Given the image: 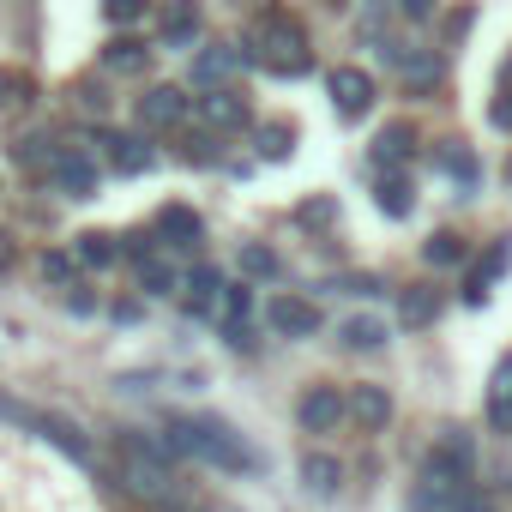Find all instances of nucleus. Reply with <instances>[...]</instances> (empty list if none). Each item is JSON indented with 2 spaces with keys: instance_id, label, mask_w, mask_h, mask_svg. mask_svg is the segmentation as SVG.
<instances>
[{
  "instance_id": "obj_27",
  "label": "nucleus",
  "mask_w": 512,
  "mask_h": 512,
  "mask_svg": "<svg viewBox=\"0 0 512 512\" xmlns=\"http://www.w3.org/2000/svg\"><path fill=\"white\" fill-rule=\"evenodd\" d=\"M302 488H308V494H338V458L308 452V458H302Z\"/></svg>"
},
{
  "instance_id": "obj_42",
  "label": "nucleus",
  "mask_w": 512,
  "mask_h": 512,
  "mask_svg": "<svg viewBox=\"0 0 512 512\" xmlns=\"http://www.w3.org/2000/svg\"><path fill=\"white\" fill-rule=\"evenodd\" d=\"M398 13H404V19H428V13H434V0H398Z\"/></svg>"
},
{
  "instance_id": "obj_41",
  "label": "nucleus",
  "mask_w": 512,
  "mask_h": 512,
  "mask_svg": "<svg viewBox=\"0 0 512 512\" xmlns=\"http://www.w3.org/2000/svg\"><path fill=\"white\" fill-rule=\"evenodd\" d=\"M67 308H73V314H91L97 302H91V290H79V284H67Z\"/></svg>"
},
{
  "instance_id": "obj_6",
  "label": "nucleus",
  "mask_w": 512,
  "mask_h": 512,
  "mask_svg": "<svg viewBox=\"0 0 512 512\" xmlns=\"http://www.w3.org/2000/svg\"><path fill=\"white\" fill-rule=\"evenodd\" d=\"M344 398H338V386H308L302 398H296V422L308 428V434H326V428H338L344 422Z\"/></svg>"
},
{
  "instance_id": "obj_38",
  "label": "nucleus",
  "mask_w": 512,
  "mask_h": 512,
  "mask_svg": "<svg viewBox=\"0 0 512 512\" xmlns=\"http://www.w3.org/2000/svg\"><path fill=\"white\" fill-rule=\"evenodd\" d=\"M139 7H145V0H103V13H109L115 25H127V19H139Z\"/></svg>"
},
{
  "instance_id": "obj_10",
  "label": "nucleus",
  "mask_w": 512,
  "mask_h": 512,
  "mask_svg": "<svg viewBox=\"0 0 512 512\" xmlns=\"http://www.w3.org/2000/svg\"><path fill=\"white\" fill-rule=\"evenodd\" d=\"M139 121L157 127V133H163V127H181V121H187V97H181L175 85H157V91L139 97Z\"/></svg>"
},
{
  "instance_id": "obj_18",
  "label": "nucleus",
  "mask_w": 512,
  "mask_h": 512,
  "mask_svg": "<svg viewBox=\"0 0 512 512\" xmlns=\"http://www.w3.org/2000/svg\"><path fill=\"white\" fill-rule=\"evenodd\" d=\"M157 31H163V43H169V49L193 43V37H199V0H169L163 19H157Z\"/></svg>"
},
{
  "instance_id": "obj_13",
  "label": "nucleus",
  "mask_w": 512,
  "mask_h": 512,
  "mask_svg": "<svg viewBox=\"0 0 512 512\" xmlns=\"http://www.w3.org/2000/svg\"><path fill=\"white\" fill-rule=\"evenodd\" d=\"M386 61L404 73L410 91H434V85H440V55H434V49H410V55H404V49H386Z\"/></svg>"
},
{
  "instance_id": "obj_32",
  "label": "nucleus",
  "mask_w": 512,
  "mask_h": 512,
  "mask_svg": "<svg viewBox=\"0 0 512 512\" xmlns=\"http://www.w3.org/2000/svg\"><path fill=\"white\" fill-rule=\"evenodd\" d=\"M115 253H121V247H115V235H103V229L79 235V260H85V266H109Z\"/></svg>"
},
{
  "instance_id": "obj_33",
  "label": "nucleus",
  "mask_w": 512,
  "mask_h": 512,
  "mask_svg": "<svg viewBox=\"0 0 512 512\" xmlns=\"http://www.w3.org/2000/svg\"><path fill=\"white\" fill-rule=\"evenodd\" d=\"M344 344L350 350H380L386 344V326L380 320H344Z\"/></svg>"
},
{
  "instance_id": "obj_29",
  "label": "nucleus",
  "mask_w": 512,
  "mask_h": 512,
  "mask_svg": "<svg viewBox=\"0 0 512 512\" xmlns=\"http://www.w3.org/2000/svg\"><path fill=\"white\" fill-rule=\"evenodd\" d=\"M151 61V49L139 43V37H115L109 49H103V67H121V73H139Z\"/></svg>"
},
{
  "instance_id": "obj_11",
  "label": "nucleus",
  "mask_w": 512,
  "mask_h": 512,
  "mask_svg": "<svg viewBox=\"0 0 512 512\" xmlns=\"http://www.w3.org/2000/svg\"><path fill=\"white\" fill-rule=\"evenodd\" d=\"M199 115H205L211 133H241V127H247V103H241L229 85H217L211 97H199Z\"/></svg>"
},
{
  "instance_id": "obj_37",
  "label": "nucleus",
  "mask_w": 512,
  "mask_h": 512,
  "mask_svg": "<svg viewBox=\"0 0 512 512\" xmlns=\"http://www.w3.org/2000/svg\"><path fill=\"white\" fill-rule=\"evenodd\" d=\"M488 121H494L500 133H512V85H500V103L488 109Z\"/></svg>"
},
{
  "instance_id": "obj_9",
  "label": "nucleus",
  "mask_w": 512,
  "mask_h": 512,
  "mask_svg": "<svg viewBox=\"0 0 512 512\" xmlns=\"http://www.w3.org/2000/svg\"><path fill=\"white\" fill-rule=\"evenodd\" d=\"M506 266H512V241H494V247L482 253V260L470 266V284H464V302H470V308H482V302H488V290H494V278H500Z\"/></svg>"
},
{
  "instance_id": "obj_22",
  "label": "nucleus",
  "mask_w": 512,
  "mask_h": 512,
  "mask_svg": "<svg viewBox=\"0 0 512 512\" xmlns=\"http://www.w3.org/2000/svg\"><path fill=\"white\" fill-rule=\"evenodd\" d=\"M55 157H61V151H55V139H49V133H25V139L13 145V163H19V169H31V175H49V169H55Z\"/></svg>"
},
{
  "instance_id": "obj_21",
  "label": "nucleus",
  "mask_w": 512,
  "mask_h": 512,
  "mask_svg": "<svg viewBox=\"0 0 512 512\" xmlns=\"http://www.w3.org/2000/svg\"><path fill=\"white\" fill-rule=\"evenodd\" d=\"M31 428H43V434H49V440H55L61 452H73V458H91V440L79 434V422H67V416H49V410H37V416H31Z\"/></svg>"
},
{
  "instance_id": "obj_8",
  "label": "nucleus",
  "mask_w": 512,
  "mask_h": 512,
  "mask_svg": "<svg viewBox=\"0 0 512 512\" xmlns=\"http://www.w3.org/2000/svg\"><path fill=\"white\" fill-rule=\"evenodd\" d=\"M247 308H253V290H247V284H223V296H217V320H223V338H229L235 350L253 344V338H247Z\"/></svg>"
},
{
  "instance_id": "obj_28",
  "label": "nucleus",
  "mask_w": 512,
  "mask_h": 512,
  "mask_svg": "<svg viewBox=\"0 0 512 512\" xmlns=\"http://www.w3.org/2000/svg\"><path fill=\"white\" fill-rule=\"evenodd\" d=\"M488 422L494 428H512V356L494 368V392H488Z\"/></svg>"
},
{
  "instance_id": "obj_4",
  "label": "nucleus",
  "mask_w": 512,
  "mask_h": 512,
  "mask_svg": "<svg viewBox=\"0 0 512 512\" xmlns=\"http://www.w3.org/2000/svg\"><path fill=\"white\" fill-rule=\"evenodd\" d=\"M326 97H332V109H338L344 121H356V115L374 109V79H368L362 67H332V73H326Z\"/></svg>"
},
{
  "instance_id": "obj_36",
  "label": "nucleus",
  "mask_w": 512,
  "mask_h": 512,
  "mask_svg": "<svg viewBox=\"0 0 512 512\" xmlns=\"http://www.w3.org/2000/svg\"><path fill=\"white\" fill-rule=\"evenodd\" d=\"M43 278L49 284H73V260L67 253H43Z\"/></svg>"
},
{
  "instance_id": "obj_17",
  "label": "nucleus",
  "mask_w": 512,
  "mask_h": 512,
  "mask_svg": "<svg viewBox=\"0 0 512 512\" xmlns=\"http://www.w3.org/2000/svg\"><path fill=\"white\" fill-rule=\"evenodd\" d=\"M374 205H380L386 217H410V205H416L410 175H404V169H380V181H374Z\"/></svg>"
},
{
  "instance_id": "obj_46",
  "label": "nucleus",
  "mask_w": 512,
  "mask_h": 512,
  "mask_svg": "<svg viewBox=\"0 0 512 512\" xmlns=\"http://www.w3.org/2000/svg\"><path fill=\"white\" fill-rule=\"evenodd\" d=\"M506 175H512V169H506Z\"/></svg>"
},
{
  "instance_id": "obj_39",
  "label": "nucleus",
  "mask_w": 512,
  "mask_h": 512,
  "mask_svg": "<svg viewBox=\"0 0 512 512\" xmlns=\"http://www.w3.org/2000/svg\"><path fill=\"white\" fill-rule=\"evenodd\" d=\"M0 416H7V422H25V428H31V416H37V410H25V404H13L7 392H0Z\"/></svg>"
},
{
  "instance_id": "obj_16",
  "label": "nucleus",
  "mask_w": 512,
  "mask_h": 512,
  "mask_svg": "<svg viewBox=\"0 0 512 512\" xmlns=\"http://www.w3.org/2000/svg\"><path fill=\"white\" fill-rule=\"evenodd\" d=\"M103 145H109V163H115L121 175H145V169L157 163V151H151V145H145L139 133H109Z\"/></svg>"
},
{
  "instance_id": "obj_31",
  "label": "nucleus",
  "mask_w": 512,
  "mask_h": 512,
  "mask_svg": "<svg viewBox=\"0 0 512 512\" xmlns=\"http://www.w3.org/2000/svg\"><path fill=\"white\" fill-rule=\"evenodd\" d=\"M422 253H428V266H458V260H464V241H458L452 229H434Z\"/></svg>"
},
{
  "instance_id": "obj_43",
  "label": "nucleus",
  "mask_w": 512,
  "mask_h": 512,
  "mask_svg": "<svg viewBox=\"0 0 512 512\" xmlns=\"http://www.w3.org/2000/svg\"><path fill=\"white\" fill-rule=\"evenodd\" d=\"M464 31H470V13H452V19H446V37H452V43H458V37H464Z\"/></svg>"
},
{
  "instance_id": "obj_1",
  "label": "nucleus",
  "mask_w": 512,
  "mask_h": 512,
  "mask_svg": "<svg viewBox=\"0 0 512 512\" xmlns=\"http://www.w3.org/2000/svg\"><path fill=\"white\" fill-rule=\"evenodd\" d=\"M163 446H169V452H193V458H205V464H217V470H235V476L260 470V452H253L223 416H175Z\"/></svg>"
},
{
  "instance_id": "obj_24",
  "label": "nucleus",
  "mask_w": 512,
  "mask_h": 512,
  "mask_svg": "<svg viewBox=\"0 0 512 512\" xmlns=\"http://www.w3.org/2000/svg\"><path fill=\"white\" fill-rule=\"evenodd\" d=\"M139 290L145 296H175L181 290V272L163 260V253H145V260H139Z\"/></svg>"
},
{
  "instance_id": "obj_30",
  "label": "nucleus",
  "mask_w": 512,
  "mask_h": 512,
  "mask_svg": "<svg viewBox=\"0 0 512 512\" xmlns=\"http://www.w3.org/2000/svg\"><path fill=\"white\" fill-rule=\"evenodd\" d=\"M440 169H446L452 181H464V187H476V175H482V169H476V151H470V145H458V139H452V145H440Z\"/></svg>"
},
{
  "instance_id": "obj_25",
  "label": "nucleus",
  "mask_w": 512,
  "mask_h": 512,
  "mask_svg": "<svg viewBox=\"0 0 512 512\" xmlns=\"http://www.w3.org/2000/svg\"><path fill=\"white\" fill-rule=\"evenodd\" d=\"M235 67H241V55L217 43V49H205V55L193 61V79H199V85H223V79H235Z\"/></svg>"
},
{
  "instance_id": "obj_34",
  "label": "nucleus",
  "mask_w": 512,
  "mask_h": 512,
  "mask_svg": "<svg viewBox=\"0 0 512 512\" xmlns=\"http://www.w3.org/2000/svg\"><path fill=\"white\" fill-rule=\"evenodd\" d=\"M290 139H296V133H290L284 121H272V127H260V157H272V163H284V157H290Z\"/></svg>"
},
{
  "instance_id": "obj_23",
  "label": "nucleus",
  "mask_w": 512,
  "mask_h": 512,
  "mask_svg": "<svg viewBox=\"0 0 512 512\" xmlns=\"http://www.w3.org/2000/svg\"><path fill=\"white\" fill-rule=\"evenodd\" d=\"M350 416H356L362 428H386V422H392V398H386V386H356Z\"/></svg>"
},
{
  "instance_id": "obj_40",
  "label": "nucleus",
  "mask_w": 512,
  "mask_h": 512,
  "mask_svg": "<svg viewBox=\"0 0 512 512\" xmlns=\"http://www.w3.org/2000/svg\"><path fill=\"white\" fill-rule=\"evenodd\" d=\"M187 145H193V151H187V157H193V163H211V157H217V151H211V133H193V139H187Z\"/></svg>"
},
{
  "instance_id": "obj_2",
  "label": "nucleus",
  "mask_w": 512,
  "mask_h": 512,
  "mask_svg": "<svg viewBox=\"0 0 512 512\" xmlns=\"http://www.w3.org/2000/svg\"><path fill=\"white\" fill-rule=\"evenodd\" d=\"M121 488L151 500V506H175L181 500V476L169 464V446H157L145 434H121Z\"/></svg>"
},
{
  "instance_id": "obj_7",
  "label": "nucleus",
  "mask_w": 512,
  "mask_h": 512,
  "mask_svg": "<svg viewBox=\"0 0 512 512\" xmlns=\"http://www.w3.org/2000/svg\"><path fill=\"white\" fill-rule=\"evenodd\" d=\"M266 326H272L278 338H314L320 314H314V302H302V296H272V302H266Z\"/></svg>"
},
{
  "instance_id": "obj_15",
  "label": "nucleus",
  "mask_w": 512,
  "mask_h": 512,
  "mask_svg": "<svg viewBox=\"0 0 512 512\" xmlns=\"http://www.w3.org/2000/svg\"><path fill=\"white\" fill-rule=\"evenodd\" d=\"M410 151H416L410 121H392V127L374 133V169H398V163H410Z\"/></svg>"
},
{
  "instance_id": "obj_35",
  "label": "nucleus",
  "mask_w": 512,
  "mask_h": 512,
  "mask_svg": "<svg viewBox=\"0 0 512 512\" xmlns=\"http://www.w3.org/2000/svg\"><path fill=\"white\" fill-rule=\"evenodd\" d=\"M241 272L247 278H278V253L272 247H241Z\"/></svg>"
},
{
  "instance_id": "obj_5",
  "label": "nucleus",
  "mask_w": 512,
  "mask_h": 512,
  "mask_svg": "<svg viewBox=\"0 0 512 512\" xmlns=\"http://www.w3.org/2000/svg\"><path fill=\"white\" fill-rule=\"evenodd\" d=\"M470 464H476V440H470L464 428H452V434H440V446L428 452L422 470H434V476H446V482H470Z\"/></svg>"
},
{
  "instance_id": "obj_45",
  "label": "nucleus",
  "mask_w": 512,
  "mask_h": 512,
  "mask_svg": "<svg viewBox=\"0 0 512 512\" xmlns=\"http://www.w3.org/2000/svg\"><path fill=\"white\" fill-rule=\"evenodd\" d=\"M500 85H512V61H506V67H500Z\"/></svg>"
},
{
  "instance_id": "obj_14",
  "label": "nucleus",
  "mask_w": 512,
  "mask_h": 512,
  "mask_svg": "<svg viewBox=\"0 0 512 512\" xmlns=\"http://www.w3.org/2000/svg\"><path fill=\"white\" fill-rule=\"evenodd\" d=\"M464 488H470V482H446V476L422 470V476H416V488H410V512H446Z\"/></svg>"
},
{
  "instance_id": "obj_12",
  "label": "nucleus",
  "mask_w": 512,
  "mask_h": 512,
  "mask_svg": "<svg viewBox=\"0 0 512 512\" xmlns=\"http://www.w3.org/2000/svg\"><path fill=\"white\" fill-rule=\"evenodd\" d=\"M49 181H55L61 193H73V199H91V187H97V163H91L85 151H61L55 169H49Z\"/></svg>"
},
{
  "instance_id": "obj_20",
  "label": "nucleus",
  "mask_w": 512,
  "mask_h": 512,
  "mask_svg": "<svg viewBox=\"0 0 512 512\" xmlns=\"http://www.w3.org/2000/svg\"><path fill=\"white\" fill-rule=\"evenodd\" d=\"M398 320H404V326H434V320H440V290H434V284H410V290L398 296Z\"/></svg>"
},
{
  "instance_id": "obj_19",
  "label": "nucleus",
  "mask_w": 512,
  "mask_h": 512,
  "mask_svg": "<svg viewBox=\"0 0 512 512\" xmlns=\"http://www.w3.org/2000/svg\"><path fill=\"white\" fill-rule=\"evenodd\" d=\"M157 229L169 235V247H199V241H205V223H199L187 205H163V211H157Z\"/></svg>"
},
{
  "instance_id": "obj_44",
  "label": "nucleus",
  "mask_w": 512,
  "mask_h": 512,
  "mask_svg": "<svg viewBox=\"0 0 512 512\" xmlns=\"http://www.w3.org/2000/svg\"><path fill=\"white\" fill-rule=\"evenodd\" d=\"M13 266V247H7V235H0V272H7Z\"/></svg>"
},
{
  "instance_id": "obj_3",
  "label": "nucleus",
  "mask_w": 512,
  "mask_h": 512,
  "mask_svg": "<svg viewBox=\"0 0 512 512\" xmlns=\"http://www.w3.org/2000/svg\"><path fill=\"white\" fill-rule=\"evenodd\" d=\"M253 61L260 67H272V73H308V31L290 19V13H260L253 19Z\"/></svg>"
},
{
  "instance_id": "obj_26",
  "label": "nucleus",
  "mask_w": 512,
  "mask_h": 512,
  "mask_svg": "<svg viewBox=\"0 0 512 512\" xmlns=\"http://www.w3.org/2000/svg\"><path fill=\"white\" fill-rule=\"evenodd\" d=\"M187 302H193V314H217V296H223V278H217V266H193L187 272Z\"/></svg>"
}]
</instances>
